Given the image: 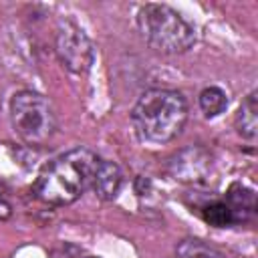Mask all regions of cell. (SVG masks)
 <instances>
[{
	"label": "cell",
	"instance_id": "7",
	"mask_svg": "<svg viewBox=\"0 0 258 258\" xmlns=\"http://www.w3.org/2000/svg\"><path fill=\"white\" fill-rule=\"evenodd\" d=\"M121 181H123V175H121V169L113 163V161H105L101 159L99 167H97V173H95V179H93V189L95 194L101 198V200H113L117 194H119V187H121Z\"/></svg>",
	"mask_w": 258,
	"mask_h": 258
},
{
	"label": "cell",
	"instance_id": "5",
	"mask_svg": "<svg viewBox=\"0 0 258 258\" xmlns=\"http://www.w3.org/2000/svg\"><path fill=\"white\" fill-rule=\"evenodd\" d=\"M54 52L71 73L83 75L95 60V46L91 38L73 22H62L54 34Z\"/></svg>",
	"mask_w": 258,
	"mask_h": 258
},
{
	"label": "cell",
	"instance_id": "3",
	"mask_svg": "<svg viewBox=\"0 0 258 258\" xmlns=\"http://www.w3.org/2000/svg\"><path fill=\"white\" fill-rule=\"evenodd\" d=\"M137 28L143 40L163 54H179L196 42L194 26L165 4H143L137 12Z\"/></svg>",
	"mask_w": 258,
	"mask_h": 258
},
{
	"label": "cell",
	"instance_id": "9",
	"mask_svg": "<svg viewBox=\"0 0 258 258\" xmlns=\"http://www.w3.org/2000/svg\"><path fill=\"white\" fill-rule=\"evenodd\" d=\"M175 258H226L218 248L198 238H183L175 246Z\"/></svg>",
	"mask_w": 258,
	"mask_h": 258
},
{
	"label": "cell",
	"instance_id": "4",
	"mask_svg": "<svg viewBox=\"0 0 258 258\" xmlns=\"http://www.w3.org/2000/svg\"><path fill=\"white\" fill-rule=\"evenodd\" d=\"M10 121L16 135L30 145H44L56 129L50 101L34 91L14 93L10 99Z\"/></svg>",
	"mask_w": 258,
	"mask_h": 258
},
{
	"label": "cell",
	"instance_id": "12",
	"mask_svg": "<svg viewBox=\"0 0 258 258\" xmlns=\"http://www.w3.org/2000/svg\"><path fill=\"white\" fill-rule=\"evenodd\" d=\"M87 258H97V256H87Z\"/></svg>",
	"mask_w": 258,
	"mask_h": 258
},
{
	"label": "cell",
	"instance_id": "1",
	"mask_svg": "<svg viewBox=\"0 0 258 258\" xmlns=\"http://www.w3.org/2000/svg\"><path fill=\"white\" fill-rule=\"evenodd\" d=\"M101 157L87 149L77 147L42 167L34 181V196L48 206H67L77 202L91 189Z\"/></svg>",
	"mask_w": 258,
	"mask_h": 258
},
{
	"label": "cell",
	"instance_id": "2",
	"mask_svg": "<svg viewBox=\"0 0 258 258\" xmlns=\"http://www.w3.org/2000/svg\"><path fill=\"white\" fill-rule=\"evenodd\" d=\"M187 121V103L179 91L149 89L131 111V123L141 141L167 143L175 139Z\"/></svg>",
	"mask_w": 258,
	"mask_h": 258
},
{
	"label": "cell",
	"instance_id": "6",
	"mask_svg": "<svg viewBox=\"0 0 258 258\" xmlns=\"http://www.w3.org/2000/svg\"><path fill=\"white\" fill-rule=\"evenodd\" d=\"M222 200L226 202V206L232 214L234 226L252 220V216L256 214V194H254V189H250L242 183H232Z\"/></svg>",
	"mask_w": 258,
	"mask_h": 258
},
{
	"label": "cell",
	"instance_id": "8",
	"mask_svg": "<svg viewBox=\"0 0 258 258\" xmlns=\"http://www.w3.org/2000/svg\"><path fill=\"white\" fill-rule=\"evenodd\" d=\"M236 131L246 141H254L258 133V93L252 91L240 105L236 119H234Z\"/></svg>",
	"mask_w": 258,
	"mask_h": 258
},
{
	"label": "cell",
	"instance_id": "11",
	"mask_svg": "<svg viewBox=\"0 0 258 258\" xmlns=\"http://www.w3.org/2000/svg\"><path fill=\"white\" fill-rule=\"evenodd\" d=\"M200 107L206 117H218L228 107V97L220 87H206L200 93Z\"/></svg>",
	"mask_w": 258,
	"mask_h": 258
},
{
	"label": "cell",
	"instance_id": "10",
	"mask_svg": "<svg viewBox=\"0 0 258 258\" xmlns=\"http://www.w3.org/2000/svg\"><path fill=\"white\" fill-rule=\"evenodd\" d=\"M200 212H202L204 222H208L214 228H230V226H234L232 214H230V210H228V206H226V202L222 198L204 204Z\"/></svg>",
	"mask_w": 258,
	"mask_h": 258
}]
</instances>
